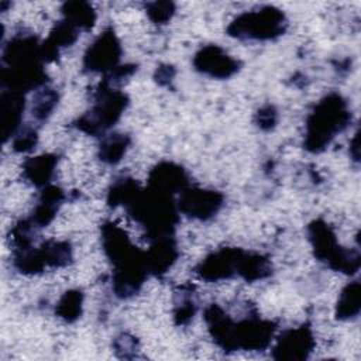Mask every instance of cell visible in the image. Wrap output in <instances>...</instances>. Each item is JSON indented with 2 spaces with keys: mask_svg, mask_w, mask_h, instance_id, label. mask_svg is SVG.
Returning a JSON list of instances; mask_svg holds the SVG:
<instances>
[{
  "mask_svg": "<svg viewBox=\"0 0 361 361\" xmlns=\"http://www.w3.org/2000/svg\"><path fill=\"white\" fill-rule=\"evenodd\" d=\"M102 245L114 267L111 275L114 295L121 299L134 296L148 276L145 251L137 248L127 233L111 221L102 226Z\"/></svg>",
  "mask_w": 361,
  "mask_h": 361,
  "instance_id": "1",
  "label": "cell"
},
{
  "mask_svg": "<svg viewBox=\"0 0 361 361\" xmlns=\"http://www.w3.org/2000/svg\"><path fill=\"white\" fill-rule=\"evenodd\" d=\"M351 121L347 100L338 93H329L312 110L306 120L303 145L309 152L324 151L336 134L344 131Z\"/></svg>",
  "mask_w": 361,
  "mask_h": 361,
  "instance_id": "2",
  "label": "cell"
},
{
  "mask_svg": "<svg viewBox=\"0 0 361 361\" xmlns=\"http://www.w3.org/2000/svg\"><path fill=\"white\" fill-rule=\"evenodd\" d=\"M126 209L128 214L145 228L147 237L151 241L172 235L179 220V210L173 197L151 188H141Z\"/></svg>",
  "mask_w": 361,
  "mask_h": 361,
  "instance_id": "3",
  "label": "cell"
},
{
  "mask_svg": "<svg viewBox=\"0 0 361 361\" xmlns=\"http://www.w3.org/2000/svg\"><path fill=\"white\" fill-rule=\"evenodd\" d=\"M93 107L80 116L75 126L90 135L103 134L113 127L128 106V97L121 90H116L107 80H102L93 93Z\"/></svg>",
  "mask_w": 361,
  "mask_h": 361,
  "instance_id": "4",
  "label": "cell"
},
{
  "mask_svg": "<svg viewBox=\"0 0 361 361\" xmlns=\"http://www.w3.org/2000/svg\"><path fill=\"white\" fill-rule=\"evenodd\" d=\"M309 240L314 257L329 268L353 275L360 269L361 255L357 250H347L337 243V237L330 224L324 220H313L307 226Z\"/></svg>",
  "mask_w": 361,
  "mask_h": 361,
  "instance_id": "5",
  "label": "cell"
},
{
  "mask_svg": "<svg viewBox=\"0 0 361 361\" xmlns=\"http://www.w3.org/2000/svg\"><path fill=\"white\" fill-rule=\"evenodd\" d=\"M288 27L282 10L265 6L238 14L227 27V34L238 39L268 41L281 37Z\"/></svg>",
  "mask_w": 361,
  "mask_h": 361,
  "instance_id": "6",
  "label": "cell"
},
{
  "mask_svg": "<svg viewBox=\"0 0 361 361\" xmlns=\"http://www.w3.org/2000/svg\"><path fill=\"white\" fill-rule=\"evenodd\" d=\"M276 331V324L271 320L248 316L240 322H231L228 344L226 351H261L265 350Z\"/></svg>",
  "mask_w": 361,
  "mask_h": 361,
  "instance_id": "7",
  "label": "cell"
},
{
  "mask_svg": "<svg viewBox=\"0 0 361 361\" xmlns=\"http://www.w3.org/2000/svg\"><path fill=\"white\" fill-rule=\"evenodd\" d=\"M121 44L113 28H106L86 49L83 66L86 71L107 75L118 66Z\"/></svg>",
  "mask_w": 361,
  "mask_h": 361,
  "instance_id": "8",
  "label": "cell"
},
{
  "mask_svg": "<svg viewBox=\"0 0 361 361\" xmlns=\"http://www.w3.org/2000/svg\"><path fill=\"white\" fill-rule=\"evenodd\" d=\"M223 202L224 196L217 190L188 186L179 193L176 206L179 213H183L190 219L204 221L219 213Z\"/></svg>",
  "mask_w": 361,
  "mask_h": 361,
  "instance_id": "9",
  "label": "cell"
},
{
  "mask_svg": "<svg viewBox=\"0 0 361 361\" xmlns=\"http://www.w3.org/2000/svg\"><path fill=\"white\" fill-rule=\"evenodd\" d=\"M314 338L312 329L307 324H302L295 329L285 330L275 341L272 348V357L275 360L299 361L306 360L313 351Z\"/></svg>",
  "mask_w": 361,
  "mask_h": 361,
  "instance_id": "10",
  "label": "cell"
},
{
  "mask_svg": "<svg viewBox=\"0 0 361 361\" xmlns=\"http://www.w3.org/2000/svg\"><path fill=\"white\" fill-rule=\"evenodd\" d=\"M193 66L214 79H228L240 69V62L219 45H204L193 56Z\"/></svg>",
  "mask_w": 361,
  "mask_h": 361,
  "instance_id": "11",
  "label": "cell"
},
{
  "mask_svg": "<svg viewBox=\"0 0 361 361\" xmlns=\"http://www.w3.org/2000/svg\"><path fill=\"white\" fill-rule=\"evenodd\" d=\"M241 248H220L204 257L196 267V274L209 282L224 281L238 274Z\"/></svg>",
  "mask_w": 361,
  "mask_h": 361,
  "instance_id": "12",
  "label": "cell"
},
{
  "mask_svg": "<svg viewBox=\"0 0 361 361\" xmlns=\"http://www.w3.org/2000/svg\"><path fill=\"white\" fill-rule=\"evenodd\" d=\"M189 186L188 172L178 164L173 162H159L157 164L148 175V188L158 192L173 196L180 193Z\"/></svg>",
  "mask_w": 361,
  "mask_h": 361,
  "instance_id": "13",
  "label": "cell"
},
{
  "mask_svg": "<svg viewBox=\"0 0 361 361\" xmlns=\"http://www.w3.org/2000/svg\"><path fill=\"white\" fill-rule=\"evenodd\" d=\"M25 109L24 93L4 89L0 96V123L4 142L14 137L20 130Z\"/></svg>",
  "mask_w": 361,
  "mask_h": 361,
  "instance_id": "14",
  "label": "cell"
},
{
  "mask_svg": "<svg viewBox=\"0 0 361 361\" xmlns=\"http://www.w3.org/2000/svg\"><path fill=\"white\" fill-rule=\"evenodd\" d=\"M179 257L176 241L172 235L159 237L151 241L149 248L145 251V262L148 274L161 276L166 274Z\"/></svg>",
  "mask_w": 361,
  "mask_h": 361,
  "instance_id": "15",
  "label": "cell"
},
{
  "mask_svg": "<svg viewBox=\"0 0 361 361\" xmlns=\"http://www.w3.org/2000/svg\"><path fill=\"white\" fill-rule=\"evenodd\" d=\"M63 199H65V193L59 186H56V185L45 186L41 192L38 203L35 204V207L28 219L31 221V224L35 228L48 226L54 220Z\"/></svg>",
  "mask_w": 361,
  "mask_h": 361,
  "instance_id": "16",
  "label": "cell"
},
{
  "mask_svg": "<svg viewBox=\"0 0 361 361\" xmlns=\"http://www.w3.org/2000/svg\"><path fill=\"white\" fill-rule=\"evenodd\" d=\"M79 37V30L62 18L51 30L48 38L41 42V52L44 62H52L58 58L61 48L71 47Z\"/></svg>",
  "mask_w": 361,
  "mask_h": 361,
  "instance_id": "17",
  "label": "cell"
},
{
  "mask_svg": "<svg viewBox=\"0 0 361 361\" xmlns=\"http://www.w3.org/2000/svg\"><path fill=\"white\" fill-rule=\"evenodd\" d=\"M56 165L58 157L54 154H41L37 157H31L23 165V176L31 185L37 188H45L49 185Z\"/></svg>",
  "mask_w": 361,
  "mask_h": 361,
  "instance_id": "18",
  "label": "cell"
},
{
  "mask_svg": "<svg viewBox=\"0 0 361 361\" xmlns=\"http://www.w3.org/2000/svg\"><path fill=\"white\" fill-rule=\"evenodd\" d=\"M272 274L271 261L258 252H241L240 264H238V276L245 279L247 282H255L259 279H265Z\"/></svg>",
  "mask_w": 361,
  "mask_h": 361,
  "instance_id": "19",
  "label": "cell"
},
{
  "mask_svg": "<svg viewBox=\"0 0 361 361\" xmlns=\"http://www.w3.org/2000/svg\"><path fill=\"white\" fill-rule=\"evenodd\" d=\"M361 309V286L358 281L347 283L337 299L336 317L338 320L355 319Z\"/></svg>",
  "mask_w": 361,
  "mask_h": 361,
  "instance_id": "20",
  "label": "cell"
},
{
  "mask_svg": "<svg viewBox=\"0 0 361 361\" xmlns=\"http://www.w3.org/2000/svg\"><path fill=\"white\" fill-rule=\"evenodd\" d=\"M130 147V137L123 133H114L103 137L99 145V158L109 165L118 164Z\"/></svg>",
  "mask_w": 361,
  "mask_h": 361,
  "instance_id": "21",
  "label": "cell"
},
{
  "mask_svg": "<svg viewBox=\"0 0 361 361\" xmlns=\"http://www.w3.org/2000/svg\"><path fill=\"white\" fill-rule=\"evenodd\" d=\"M38 251L45 267L62 268L72 261V247L68 241L48 240L38 247Z\"/></svg>",
  "mask_w": 361,
  "mask_h": 361,
  "instance_id": "22",
  "label": "cell"
},
{
  "mask_svg": "<svg viewBox=\"0 0 361 361\" xmlns=\"http://www.w3.org/2000/svg\"><path fill=\"white\" fill-rule=\"evenodd\" d=\"M63 18L78 30H90L96 23V11L86 1H66L61 8Z\"/></svg>",
  "mask_w": 361,
  "mask_h": 361,
  "instance_id": "23",
  "label": "cell"
},
{
  "mask_svg": "<svg viewBox=\"0 0 361 361\" xmlns=\"http://www.w3.org/2000/svg\"><path fill=\"white\" fill-rule=\"evenodd\" d=\"M141 190V186L138 182L133 178L121 176L116 179L107 192V204L111 207L116 206H127Z\"/></svg>",
  "mask_w": 361,
  "mask_h": 361,
  "instance_id": "24",
  "label": "cell"
},
{
  "mask_svg": "<svg viewBox=\"0 0 361 361\" xmlns=\"http://www.w3.org/2000/svg\"><path fill=\"white\" fill-rule=\"evenodd\" d=\"M83 309V293L79 289L66 290L55 306V313L59 319L72 323L78 320Z\"/></svg>",
  "mask_w": 361,
  "mask_h": 361,
  "instance_id": "25",
  "label": "cell"
},
{
  "mask_svg": "<svg viewBox=\"0 0 361 361\" xmlns=\"http://www.w3.org/2000/svg\"><path fill=\"white\" fill-rule=\"evenodd\" d=\"M58 104V93L55 89L44 87L34 94L31 113L38 121L47 120Z\"/></svg>",
  "mask_w": 361,
  "mask_h": 361,
  "instance_id": "26",
  "label": "cell"
},
{
  "mask_svg": "<svg viewBox=\"0 0 361 361\" xmlns=\"http://www.w3.org/2000/svg\"><path fill=\"white\" fill-rule=\"evenodd\" d=\"M196 313V303L193 300L192 288L190 286H182L180 292L178 293V299L175 300V310L173 317L176 324H188Z\"/></svg>",
  "mask_w": 361,
  "mask_h": 361,
  "instance_id": "27",
  "label": "cell"
},
{
  "mask_svg": "<svg viewBox=\"0 0 361 361\" xmlns=\"http://www.w3.org/2000/svg\"><path fill=\"white\" fill-rule=\"evenodd\" d=\"M175 4L172 1H152L147 4V16L148 18L158 25H164L175 14Z\"/></svg>",
  "mask_w": 361,
  "mask_h": 361,
  "instance_id": "28",
  "label": "cell"
},
{
  "mask_svg": "<svg viewBox=\"0 0 361 361\" xmlns=\"http://www.w3.org/2000/svg\"><path fill=\"white\" fill-rule=\"evenodd\" d=\"M37 142H38L37 130L28 127L17 131V134L13 137L11 147L17 152H27V151H31L37 145Z\"/></svg>",
  "mask_w": 361,
  "mask_h": 361,
  "instance_id": "29",
  "label": "cell"
},
{
  "mask_svg": "<svg viewBox=\"0 0 361 361\" xmlns=\"http://www.w3.org/2000/svg\"><path fill=\"white\" fill-rule=\"evenodd\" d=\"M276 121H278V111L271 104H265L255 114V123L261 130L268 131L274 128L276 126Z\"/></svg>",
  "mask_w": 361,
  "mask_h": 361,
  "instance_id": "30",
  "label": "cell"
},
{
  "mask_svg": "<svg viewBox=\"0 0 361 361\" xmlns=\"http://www.w3.org/2000/svg\"><path fill=\"white\" fill-rule=\"evenodd\" d=\"M175 75V69L169 65H162L155 71V80L159 85H168Z\"/></svg>",
  "mask_w": 361,
  "mask_h": 361,
  "instance_id": "31",
  "label": "cell"
},
{
  "mask_svg": "<svg viewBox=\"0 0 361 361\" xmlns=\"http://www.w3.org/2000/svg\"><path fill=\"white\" fill-rule=\"evenodd\" d=\"M350 152L353 155V158L355 161H358V133L354 135L353 138V144H351V148H350Z\"/></svg>",
  "mask_w": 361,
  "mask_h": 361,
  "instance_id": "32",
  "label": "cell"
}]
</instances>
